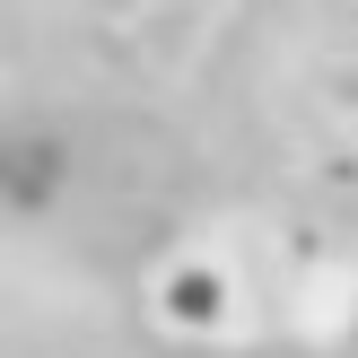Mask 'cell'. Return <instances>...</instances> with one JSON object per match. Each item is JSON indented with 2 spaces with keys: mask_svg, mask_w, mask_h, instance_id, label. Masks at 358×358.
Returning a JSON list of instances; mask_svg holds the SVG:
<instances>
[{
  "mask_svg": "<svg viewBox=\"0 0 358 358\" xmlns=\"http://www.w3.org/2000/svg\"><path fill=\"white\" fill-rule=\"evenodd\" d=\"M175 315L192 332H236V341L324 332L341 315V271L306 236H219V245H192L184 254Z\"/></svg>",
  "mask_w": 358,
  "mask_h": 358,
  "instance_id": "obj_1",
  "label": "cell"
}]
</instances>
